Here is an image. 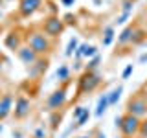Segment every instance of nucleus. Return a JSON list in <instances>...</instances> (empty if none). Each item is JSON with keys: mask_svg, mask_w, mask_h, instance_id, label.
Segmentation results:
<instances>
[{"mask_svg": "<svg viewBox=\"0 0 147 138\" xmlns=\"http://www.w3.org/2000/svg\"><path fill=\"white\" fill-rule=\"evenodd\" d=\"M26 44L30 46L33 52L39 55V57H48L50 53L53 52V41L50 39L48 35L44 33L42 30H35V31H28V35H26Z\"/></svg>", "mask_w": 147, "mask_h": 138, "instance_id": "1", "label": "nucleus"}, {"mask_svg": "<svg viewBox=\"0 0 147 138\" xmlns=\"http://www.w3.org/2000/svg\"><path fill=\"white\" fill-rule=\"evenodd\" d=\"M72 83V77L66 81H63L61 87H57L52 94L46 98L44 103V110L46 112H55V110H63L64 105L68 103V85Z\"/></svg>", "mask_w": 147, "mask_h": 138, "instance_id": "2", "label": "nucleus"}, {"mask_svg": "<svg viewBox=\"0 0 147 138\" xmlns=\"http://www.w3.org/2000/svg\"><path fill=\"white\" fill-rule=\"evenodd\" d=\"M101 76L98 72H90V70H83V74L79 76V79H77V94H76V99H79L81 96L85 94H92L94 90L99 89L101 85Z\"/></svg>", "mask_w": 147, "mask_h": 138, "instance_id": "3", "label": "nucleus"}, {"mask_svg": "<svg viewBox=\"0 0 147 138\" xmlns=\"http://www.w3.org/2000/svg\"><path fill=\"white\" fill-rule=\"evenodd\" d=\"M140 123H142L140 118L127 112H123L121 116L116 118V129L121 133V138H136L138 133H140Z\"/></svg>", "mask_w": 147, "mask_h": 138, "instance_id": "4", "label": "nucleus"}, {"mask_svg": "<svg viewBox=\"0 0 147 138\" xmlns=\"http://www.w3.org/2000/svg\"><path fill=\"white\" fill-rule=\"evenodd\" d=\"M125 112L132 114L136 118H145L147 116V96L144 92H134L125 103Z\"/></svg>", "mask_w": 147, "mask_h": 138, "instance_id": "5", "label": "nucleus"}, {"mask_svg": "<svg viewBox=\"0 0 147 138\" xmlns=\"http://www.w3.org/2000/svg\"><path fill=\"white\" fill-rule=\"evenodd\" d=\"M64 30H66V24H64V20L59 15H50L48 18H44V22H42V31L50 39L61 37Z\"/></svg>", "mask_w": 147, "mask_h": 138, "instance_id": "6", "label": "nucleus"}, {"mask_svg": "<svg viewBox=\"0 0 147 138\" xmlns=\"http://www.w3.org/2000/svg\"><path fill=\"white\" fill-rule=\"evenodd\" d=\"M31 112V99L28 98L24 94H18L17 99H15V107H13V118L17 120V122H22V120H26L30 116Z\"/></svg>", "mask_w": 147, "mask_h": 138, "instance_id": "7", "label": "nucleus"}, {"mask_svg": "<svg viewBox=\"0 0 147 138\" xmlns=\"http://www.w3.org/2000/svg\"><path fill=\"white\" fill-rule=\"evenodd\" d=\"M42 7V0H18V15L28 18Z\"/></svg>", "mask_w": 147, "mask_h": 138, "instance_id": "8", "label": "nucleus"}, {"mask_svg": "<svg viewBox=\"0 0 147 138\" xmlns=\"http://www.w3.org/2000/svg\"><path fill=\"white\" fill-rule=\"evenodd\" d=\"M17 57H18V61H20V63L28 68V66H31V64H33L37 59H39V55H37L33 50H31L30 46L24 43V44L20 46V48L17 50Z\"/></svg>", "mask_w": 147, "mask_h": 138, "instance_id": "9", "label": "nucleus"}, {"mask_svg": "<svg viewBox=\"0 0 147 138\" xmlns=\"http://www.w3.org/2000/svg\"><path fill=\"white\" fill-rule=\"evenodd\" d=\"M11 112H13V94L4 92V94H0V122L9 118Z\"/></svg>", "mask_w": 147, "mask_h": 138, "instance_id": "10", "label": "nucleus"}, {"mask_svg": "<svg viewBox=\"0 0 147 138\" xmlns=\"http://www.w3.org/2000/svg\"><path fill=\"white\" fill-rule=\"evenodd\" d=\"M20 33H22L20 30H13V31H9V33L6 35V41H4L6 48L13 50V52H17V50L20 48L22 44H24V41H26V37H22Z\"/></svg>", "mask_w": 147, "mask_h": 138, "instance_id": "11", "label": "nucleus"}, {"mask_svg": "<svg viewBox=\"0 0 147 138\" xmlns=\"http://www.w3.org/2000/svg\"><path fill=\"white\" fill-rule=\"evenodd\" d=\"M48 63H50L48 57H39L31 66H28V76L30 77H40L46 70H48Z\"/></svg>", "mask_w": 147, "mask_h": 138, "instance_id": "12", "label": "nucleus"}, {"mask_svg": "<svg viewBox=\"0 0 147 138\" xmlns=\"http://www.w3.org/2000/svg\"><path fill=\"white\" fill-rule=\"evenodd\" d=\"M136 24H129L125 30L119 33L118 37V46H127V44H131V39H132V33H134V30H136Z\"/></svg>", "mask_w": 147, "mask_h": 138, "instance_id": "13", "label": "nucleus"}, {"mask_svg": "<svg viewBox=\"0 0 147 138\" xmlns=\"http://www.w3.org/2000/svg\"><path fill=\"white\" fill-rule=\"evenodd\" d=\"M61 120H63V110H55V112H50V118H48V123H50V129L52 133H55L61 125Z\"/></svg>", "mask_w": 147, "mask_h": 138, "instance_id": "14", "label": "nucleus"}, {"mask_svg": "<svg viewBox=\"0 0 147 138\" xmlns=\"http://www.w3.org/2000/svg\"><path fill=\"white\" fill-rule=\"evenodd\" d=\"M107 109H109V94H101L98 99V107H96V116L101 118Z\"/></svg>", "mask_w": 147, "mask_h": 138, "instance_id": "15", "label": "nucleus"}, {"mask_svg": "<svg viewBox=\"0 0 147 138\" xmlns=\"http://www.w3.org/2000/svg\"><path fill=\"white\" fill-rule=\"evenodd\" d=\"M145 39H147V31H145V30H142V28H136L134 33H132L131 44H132V46H140Z\"/></svg>", "mask_w": 147, "mask_h": 138, "instance_id": "16", "label": "nucleus"}, {"mask_svg": "<svg viewBox=\"0 0 147 138\" xmlns=\"http://www.w3.org/2000/svg\"><path fill=\"white\" fill-rule=\"evenodd\" d=\"M55 77H57L59 81L70 79V66H68V64H61V66L57 68V72H55Z\"/></svg>", "mask_w": 147, "mask_h": 138, "instance_id": "17", "label": "nucleus"}, {"mask_svg": "<svg viewBox=\"0 0 147 138\" xmlns=\"http://www.w3.org/2000/svg\"><path fill=\"white\" fill-rule=\"evenodd\" d=\"M121 92H123V87L121 85H118L114 90H110L109 92V105H116L118 99H119V96H121Z\"/></svg>", "mask_w": 147, "mask_h": 138, "instance_id": "18", "label": "nucleus"}, {"mask_svg": "<svg viewBox=\"0 0 147 138\" xmlns=\"http://www.w3.org/2000/svg\"><path fill=\"white\" fill-rule=\"evenodd\" d=\"M114 35H116V31H114V26H109L107 30L103 31V46H110V44H112Z\"/></svg>", "mask_w": 147, "mask_h": 138, "instance_id": "19", "label": "nucleus"}, {"mask_svg": "<svg viewBox=\"0 0 147 138\" xmlns=\"http://www.w3.org/2000/svg\"><path fill=\"white\" fill-rule=\"evenodd\" d=\"M99 61H101V57L99 55H94V57L90 59L88 63H86V66H85V70H90V72H94L96 68H98V64H99Z\"/></svg>", "mask_w": 147, "mask_h": 138, "instance_id": "20", "label": "nucleus"}, {"mask_svg": "<svg viewBox=\"0 0 147 138\" xmlns=\"http://www.w3.org/2000/svg\"><path fill=\"white\" fill-rule=\"evenodd\" d=\"M77 48H79V44H77V39L74 37V39H70V43H68V46H66V52H64V53H66L68 57H70L72 53H76V50H77Z\"/></svg>", "mask_w": 147, "mask_h": 138, "instance_id": "21", "label": "nucleus"}, {"mask_svg": "<svg viewBox=\"0 0 147 138\" xmlns=\"http://www.w3.org/2000/svg\"><path fill=\"white\" fill-rule=\"evenodd\" d=\"M88 120H90V110L86 109V110H85V114H83V116H81L79 120H76V125H74V129L83 127V125H85V122H88Z\"/></svg>", "mask_w": 147, "mask_h": 138, "instance_id": "22", "label": "nucleus"}, {"mask_svg": "<svg viewBox=\"0 0 147 138\" xmlns=\"http://www.w3.org/2000/svg\"><path fill=\"white\" fill-rule=\"evenodd\" d=\"M31 138H48V133H46V123H44V125H39V127H37Z\"/></svg>", "mask_w": 147, "mask_h": 138, "instance_id": "23", "label": "nucleus"}, {"mask_svg": "<svg viewBox=\"0 0 147 138\" xmlns=\"http://www.w3.org/2000/svg\"><path fill=\"white\" fill-rule=\"evenodd\" d=\"M138 138H147V116L142 118L140 123V133H138Z\"/></svg>", "mask_w": 147, "mask_h": 138, "instance_id": "24", "label": "nucleus"}, {"mask_svg": "<svg viewBox=\"0 0 147 138\" xmlns=\"http://www.w3.org/2000/svg\"><path fill=\"white\" fill-rule=\"evenodd\" d=\"M132 6H134V0H123V4H121V13H131Z\"/></svg>", "mask_w": 147, "mask_h": 138, "instance_id": "25", "label": "nucleus"}, {"mask_svg": "<svg viewBox=\"0 0 147 138\" xmlns=\"http://www.w3.org/2000/svg\"><path fill=\"white\" fill-rule=\"evenodd\" d=\"M85 110H86V107H76V110H74V120H79L83 114H85Z\"/></svg>", "mask_w": 147, "mask_h": 138, "instance_id": "26", "label": "nucleus"}, {"mask_svg": "<svg viewBox=\"0 0 147 138\" xmlns=\"http://www.w3.org/2000/svg\"><path fill=\"white\" fill-rule=\"evenodd\" d=\"M132 72H134V66H132V64H127V68H125V70H123V74H121V79H127V77L131 76Z\"/></svg>", "mask_w": 147, "mask_h": 138, "instance_id": "27", "label": "nucleus"}, {"mask_svg": "<svg viewBox=\"0 0 147 138\" xmlns=\"http://www.w3.org/2000/svg\"><path fill=\"white\" fill-rule=\"evenodd\" d=\"M129 17H131V13H121V15L118 17V24H123V22H127Z\"/></svg>", "mask_w": 147, "mask_h": 138, "instance_id": "28", "label": "nucleus"}, {"mask_svg": "<svg viewBox=\"0 0 147 138\" xmlns=\"http://www.w3.org/2000/svg\"><path fill=\"white\" fill-rule=\"evenodd\" d=\"M94 136H96V129H94V131H90L88 135H79V136H74V138H94Z\"/></svg>", "mask_w": 147, "mask_h": 138, "instance_id": "29", "label": "nucleus"}, {"mask_svg": "<svg viewBox=\"0 0 147 138\" xmlns=\"http://www.w3.org/2000/svg\"><path fill=\"white\" fill-rule=\"evenodd\" d=\"M74 2H76V0H61V4H63V6H66V7L74 6Z\"/></svg>", "mask_w": 147, "mask_h": 138, "instance_id": "30", "label": "nucleus"}, {"mask_svg": "<svg viewBox=\"0 0 147 138\" xmlns=\"http://www.w3.org/2000/svg\"><path fill=\"white\" fill-rule=\"evenodd\" d=\"M94 138H107V136H105L103 133L99 131V129H96V136H94Z\"/></svg>", "mask_w": 147, "mask_h": 138, "instance_id": "31", "label": "nucleus"}, {"mask_svg": "<svg viewBox=\"0 0 147 138\" xmlns=\"http://www.w3.org/2000/svg\"><path fill=\"white\" fill-rule=\"evenodd\" d=\"M2 63H4V57H2V55H0V70H2V66H4Z\"/></svg>", "mask_w": 147, "mask_h": 138, "instance_id": "32", "label": "nucleus"}, {"mask_svg": "<svg viewBox=\"0 0 147 138\" xmlns=\"http://www.w3.org/2000/svg\"><path fill=\"white\" fill-rule=\"evenodd\" d=\"M0 131H2V125H0Z\"/></svg>", "mask_w": 147, "mask_h": 138, "instance_id": "33", "label": "nucleus"}, {"mask_svg": "<svg viewBox=\"0 0 147 138\" xmlns=\"http://www.w3.org/2000/svg\"><path fill=\"white\" fill-rule=\"evenodd\" d=\"M0 85H2V79H0Z\"/></svg>", "mask_w": 147, "mask_h": 138, "instance_id": "34", "label": "nucleus"}, {"mask_svg": "<svg viewBox=\"0 0 147 138\" xmlns=\"http://www.w3.org/2000/svg\"><path fill=\"white\" fill-rule=\"evenodd\" d=\"M0 18H2V13H0Z\"/></svg>", "mask_w": 147, "mask_h": 138, "instance_id": "35", "label": "nucleus"}]
</instances>
